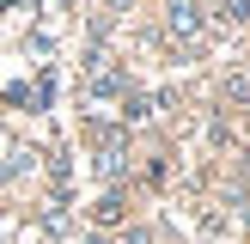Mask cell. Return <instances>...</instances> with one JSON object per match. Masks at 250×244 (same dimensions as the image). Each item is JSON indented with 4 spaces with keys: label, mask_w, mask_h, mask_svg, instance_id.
Masks as SVG:
<instances>
[{
    "label": "cell",
    "mask_w": 250,
    "mask_h": 244,
    "mask_svg": "<svg viewBox=\"0 0 250 244\" xmlns=\"http://www.w3.org/2000/svg\"><path fill=\"white\" fill-rule=\"evenodd\" d=\"M165 19H171V31H177L183 43H195V37H202V12H195V0H171Z\"/></svg>",
    "instance_id": "6da1fadb"
},
{
    "label": "cell",
    "mask_w": 250,
    "mask_h": 244,
    "mask_svg": "<svg viewBox=\"0 0 250 244\" xmlns=\"http://www.w3.org/2000/svg\"><path fill=\"white\" fill-rule=\"evenodd\" d=\"M220 19L226 24H250V0H220Z\"/></svg>",
    "instance_id": "7a4b0ae2"
},
{
    "label": "cell",
    "mask_w": 250,
    "mask_h": 244,
    "mask_svg": "<svg viewBox=\"0 0 250 244\" xmlns=\"http://www.w3.org/2000/svg\"><path fill=\"white\" fill-rule=\"evenodd\" d=\"M92 214H98V220H104V226H110V220H116V214H122V202H116V195H104V202H98V207H92Z\"/></svg>",
    "instance_id": "3957f363"
},
{
    "label": "cell",
    "mask_w": 250,
    "mask_h": 244,
    "mask_svg": "<svg viewBox=\"0 0 250 244\" xmlns=\"http://www.w3.org/2000/svg\"><path fill=\"white\" fill-rule=\"evenodd\" d=\"M122 165H128V153H122V146L110 141V146H104V171H122Z\"/></svg>",
    "instance_id": "277c9868"
},
{
    "label": "cell",
    "mask_w": 250,
    "mask_h": 244,
    "mask_svg": "<svg viewBox=\"0 0 250 244\" xmlns=\"http://www.w3.org/2000/svg\"><path fill=\"white\" fill-rule=\"evenodd\" d=\"M85 244H110V238H85Z\"/></svg>",
    "instance_id": "5b68a950"
}]
</instances>
